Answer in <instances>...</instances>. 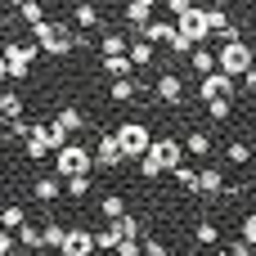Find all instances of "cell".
Returning <instances> with one entry per match:
<instances>
[{"label":"cell","mask_w":256,"mask_h":256,"mask_svg":"<svg viewBox=\"0 0 256 256\" xmlns=\"http://www.w3.org/2000/svg\"><path fill=\"white\" fill-rule=\"evenodd\" d=\"M32 40H36L45 54H54V58H63V54H72V50H76V36H72L63 22H50V18L32 27Z\"/></svg>","instance_id":"cell-1"},{"label":"cell","mask_w":256,"mask_h":256,"mask_svg":"<svg viewBox=\"0 0 256 256\" xmlns=\"http://www.w3.org/2000/svg\"><path fill=\"white\" fill-rule=\"evenodd\" d=\"M90 166H94V148H86V144H63L58 153H54V176H63V180H72V176H90Z\"/></svg>","instance_id":"cell-2"},{"label":"cell","mask_w":256,"mask_h":256,"mask_svg":"<svg viewBox=\"0 0 256 256\" xmlns=\"http://www.w3.org/2000/svg\"><path fill=\"white\" fill-rule=\"evenodd\" d=\"M216 58H220V72H225V76H234V81H243V76L256 68V54H252V45H248V40H230V45H220V50H216Z\"/></svg>","instance_id":"cell-3"},{"label":"cell","mask_w":256,"mask_h":256,"mask_svg":"<svg viewBox=\"0 0 256 256\" xmlns=\"http://www.w3.org/2000/svg\"><path fill=\"white\" fill-rule=\"evenodd\" d=\"M117 140H122V153H126V162H135V158H144L148 148H153V130L144 126V122H122L117 126Z\"/></svg>","instance_id":"cell-4"},{"label":"cell","mask_w":256,"mask_h":256,"mask_svg":"<svg viewBox=\"0 0 256 256\" xmlns=\"http://www.w3.org/2000/svg\"><path fill=\"white\" fill-rule=\"evenodd\" d=\"M36 54H40V45H32V40H9V45H4V68H9V76L22 81V76L32 72Z\"/></svg>","instance_id":"cell-5"},{"label":"cell","mask_w":256,"mask_h":256,"mask_svg":"<svg viewBox=\"0 0 256 256\" xmlns=\"http://www.w3.org/2000/svg\"><path fill=\"white\" fill-rule=\"evenodd\" d=\"M86 126V112L81 108H72V104H63L58 112H54V122H50V135H54V148H63V144H72V135Z\"/></svg>","instance_id":"cell-6"},{"label":"cell","mask_w":256,"mask_h":256,"mask_svg":"<svg viewBox=\"0 0 256 256\" xmlns=\"http://www.w3.org/2000/svg\"><path fill=\"white\" fill-rule=\"evenodd\" d=\"M94 162H99L104 171H117V166H126V153H122V140H117V130L99 135V144H94Z\"/></svg>","instance_id":"cell-7"},{"label":"cell","mask_w":256,"mask_h":256,"mask_svg":"<svg viewBox=\"0 0 256 256\" xmlns=\"http://www.w3.org/2000/svg\"><path fill=\"white\" fill-rule=\"evenodd\" d=\"M176 32H184L194 45H207V36H212V27H207V14H202V4H194L184 18H176Z\"/></svg>","instance_id":"cell-8"},{"label":"cell","mask_w":256,"mask_h":256,"mask_svg":"<svg viewBox=\"0 0 256 256\" xmlns=\"http://www.w3.org/2000/svg\"><path fill=\"white\" fill-rule=\"evenodd\" d=\"M234 76H225L220 68L212 72V76H202V86H198V94H202V104H212V99H234Z\"/></svg>","instance_id":"cell-9"},{"label":"cell","mask_w":256,"mask_h":256,"mask_svg":"<svg viewBox=\"0 0 256 256\" xmlns=\"http://www.w3.org/2000/svg\"><path fill=\"white\" fill-rule=\"evenodd\" d=\"M22 148H27V158H32V162H40V158H50V153H58V148H54V135H50V126H40V122H36V126L27 130V140H22Z\"/></svg>","instance_id":"cell-10"},{"label":"cell","mask_w":256,"mask_h":256,"mask_svg":"<svg viewBox=\"0 0 256 256\" xmlns=\"http://www.w3.org/2000/svg\"><path fill=\"white\" fill-rule=\"evenodd\" d=\"M153 94H158V104H171V108H176V104L184 99V81H180L176 72H162V76L153 81Z\"/></svg>","instance_id":"cell-11"},{"label":"cell","mask_w":256,"mask_h":256,"mask_svg":"<svg viewBox=\"0 0 256 256\" xmlns=\"http://www.w3.org/2000/svg\"><path fill=\"white\" fill-rule=\"evenodd\" d=\"M58 256H99V252H94V234H90V230H68Z\"/></svg>","instance_id":"cell-12"},{"label":"cell","mask_w":256,"mask_h":256,"mask_svg":"<svg viewBox=\"0 0 256 256\" xmlns=\"http://www.w3.org/2000/svg\"><path fill=\"white\" fill-rule=\"evenodd\" d=\"M153 153L166 162V171L184 166V144H180V140H171V135H158V140H153Z\"/></svg>","instance_id":"cell-13"},{"label":"cell","mask_w":256,"mask_h":256,"mask_svg":"<svg viewBox=\"0 0 256 256\" xmlns=\"http://www.w3.org/2000/svg\"><path fill=\"white\" fill-rule=\"evenodd\" d=\"M140 36H144L148 45H171V36H176V18H153V22L140 27Z\"/></svg>","instance_id":"cell-14"},{"label":"cell","mask_w":256,"mask_h":256,"mask_svg":"<svg viewBox=\"0 0 256 256\" xmlns=\"http://www.w3.org/2000/svg\"><path fill=\"white\" fill-rule=\"evenodd\" d=\"M108 99H112V104H135V99H140V81H135V76H117V81L108 86Z\"/></svg>","instance_id":"cell-15"},{"label":"cell","mask_w":256,"mask_h":256,"mask_svg":"<svg viewBox=\"0 0 256 256\" xmlns=\"http://www.w3.org/2000/svg\"><path fill=\"white\" fill-rule=\"evenodd\" d=\"M198 194H230V180H225V171H216V166H202V171H198Z\"/></svg>","instance_id":"cell-16"},{"label":"cell","mask_w":256,"mask_h":256,"mask_svg":"<svg viewBox=\"0 0 256 256\" xmlns=\"http://www.w3.org/2000/svg\"><path fill=\"white\" fill-rule=\"evenodd\" d=\"M58 194H63V176H40L32 184V198L36 202H58Z\"/></svg>","instance_id":"cell-17"},{"label":"cell","mask_w":256,"mask_h":256,"mask_svg":"<svg viewBox=\"0 0 256 256\" xmlns=\"http://www.w3.org/2000/svg\"><path fill=\"white\" fill-rule=\"evenodd\" d=\"M22 108H27V99L18 90H0V122H22Z\"/></svg>","instance_id":"cell-18"},{"label":"cell","mask_w":256,"mask_h":256,"mask_svg":"<svg viewBox=\"0 0 256 256\" xmlns=\"http://www.w3.org/2000/svg\"><path fill=\"white\" fill-rule=\"evenodd\" d=\"M189 68H194L198 76H212V72L220 68V58H216V50H207V45H198V50L189 54Z\"/></svg>","instance_id":"cell-19"},{"label":"cell","mask_w":256,"mask_h":256,"mask_svg":"<svg viewBox=\"0 0 256 256\" xmlns=\"http://www.w3.org/2000/svg\"><path fill=\"white\" fill-rule=\"evenodd\" d=\"M99 72H108L112 81L117 76H135V63H130V54H108V58H99Z\"/></svg>","instance_id":"cell-20"},{"label":"cell","mask_w":256,"mask_h":256,"mask_svg":"<svg viewBox=\"0 0 256 256\" xmlns=\"http://www.w3.org/2000/svg\"><path fill=\"white\" fill-rule=\"evenodd\" d=\"M72 22H76L81 32H99V9H94L90 0H81V4L72 9Z\"/></svg>","instance_id":"cell-21"},{"label":"cell","mask_w":256,"mask_h":256,"mask_svg":"<svg viewBox=\"0 0 256 256\" xmlns=\"http://www.w3.org/2000/svg\"><path fill=\"white\" fill-rule=\"evenodd\" d=\"M126 22L140 32L144 22H153V4H144V0H126Z\"/></svg>","instance_id":"cell-22"},{"label":"cell","mask_w":256,"mask_h":256,"mask_svg":"<svg viewBox=\"0 0 256 256\" xmlns=\"http://www.w3.org/2000/svg\"><path fill=\"white\" fill-rule=\"evenodd\" d=\"M27 225V212L18 207V202H9V207H0V230H9V234H18Z\"/></svg>","instance_id":"cell-23"},{"label":"cell","mask_w":256,"mask_h":256,"mask_svg":"<svg viewBox=\"0 0 256 256\" xmlns=\"http://www.w3.org/2000/svg\"><path fill=\"white\" fill-rule=\"evenodd\" d=\"M108 54H130V40H126L122 32H108V36L99 40V58H108Z\"/></svg>","instance_id":"cell-24"},{"label":"cell","mask_w":256,"mask_h":256,"mask_svg":"<svg viewBox=\"0 0 256 256\" xmlns=\"http://www.w3.org/2000/svg\"><path fill=\"white\" fill-rule=\"evenodd\" d=\"M117 243H122L117 225H108V230H99V234H94V252H99V256H112V252H117Z\"/></svg>","instance_id":"cell-25"},{"label":"cell","mask_w":256,"mask_h":256,"mask_svg":"<svg viewBox=\"0 0 256 256\" xmlns=\"http://www.w3.org/2000/svg\"><path fill=\"white\" fill-rule=\"evenodd\" d=\"M184 153H194V158H212V135H202V130H189V140H184Z\"/></svg>","instance_id":"cell-26"},{"label":"cell","mask_w":256,"mask_h":256,"mask_svg":"<svg viewBox=\"0 0 256 256\" xmlns=\"http://www.w3.org/2000/svg\"><path fill=\"white\" fill-rule=\"evenodd\" d=\"M140 176H144V180H158V176H166V162H162V158L148 148V153L140 158Z\"/></svg>","instance_id":"cell-27"},{"label":"cell","mask_w":256,"mask_h":256,"mask_svg":"<svg viewBox=\"0 0 256 256\" xmlns=\"http://www.w3.org/2000/svg\"><path fill=\"white\" fill-rule=\"evenodd\" d=\"M18 18L27 27H36V22H45V4L40 0H18Z\"/></svg>","instance_id":"cell-28"},{"label":"cell","mask_w":256,"mask_h":256,"mask_svg":"<svg viewBox=\"0 0 256 256\" xmlns=\"http://www.w3.org/2000/svg\"><path fill=\"white\" fill-rule=\"evenodd\" d=\"M225 162H234V166H248V162H252V148H248L243 140H230V144H225Z\"/></svg>","instance_id":"cell-29"},{"label":"cell","mask_w":256,"mask_h":256,"mask_svg":"<svg viewBox=\"0 0 256 256\" xmlns=\"http://www.w3.org/2000/svg\"><path fill=\"white\" fill-rule=\"evenodd\" d=\"M99 212H104L108 220H122V216H126V202H122V194H104V198H99Z\"/></svg>","instance_id":"cell-30"},{"label":"cell","mask_w":256,"mask_h":256,"mask_svg":"<svg viewBox=\"0 0 256 256\" xmlns=\"http://www.w3.org/2000/svg\"><path fill=\"white\" fill-rule=\"evenodd\" d=\"M63 238H68V230H63L58 220H45V225H40V243H45V248H63Z\"/></svg>","instance_id":"cell-31"},{"label":"cell","mask_w":256,"mask_h":256,"mask_svg":"<svg viewBox=\"0 0 256 256\" xmlns=\"http://www.w3.org/2000/svg\"><path fill=\"white\" fill-rule=\"evenodd\" d=\"M194 238H198L202 248H216V243H220V230H216L212 220H198V225H194Z\"/></svg>","instance_id":"cell-32"},{"label":"cell","mask_w":256,"mask_h":256,"mask_svg":"<svg viewBox=\"0 0 256 256\" xmlns=\"http://www.w3.org/2000/svg\"><path fill=\"white\" fill-rule=\"evenodd\" d=\"M130 63L135 68H144V63H153V45L140 36V40H130Z\"/></svg>","instance_id":"cell-33"},{"label":"cell","mask_w":256,"mask_h":256,"mask_svg":"<svg viewBox=\"0 0 256 256\" xmlns=\"http://www.w3.org/2000/svg\"><path fill=\"white\" fill-rule=\"evenodd\" d=\"M171 176H176V184H180V189H189V194H198V166H176Z\"/></svg>","instance_id":"cell-34"},{"label":"cell","mask_w":256,"mask_h":256,"mask_svg":"<svg viewBox=\"0 0 256 256\" xmlns=\"http://www.w3.org/2000/svg\"><path fill=\"white\" fill-rule=\"evenodd\" d=\"M14 238H18V243H22L27 252H36V248H45V243H40V225H22V230H18Z\"/></svg>","instance_id":"cell-35"},{"label":"cell","mask_w":256,"mask_h":256,"mask_svg":"<svg viewBox=\"0 0 256 256\" xmlns=\"http://www.w3.org/2000/svg\"><path fill=\"white\" fill-rule=\"evenodd\" d=\"M63 189H68V198H90V176H72V180H63Z\"/></svg>","instance_id":"cell-36"},{"label":"cell","mask_w":256,"mask_h":256,"mask_svg":"<svg viewBox=\"0 0 256 256\" xmlns=\"http://www.w3.org/2000/svg\"><path fill=\"white\" fill-rule=\"evenodd\" d=\"M230 112H234L230 99H212V104H207V117H212V122H230Z\"/></svg>","instance_id":"cell-37"},{"label":"cell","mask_w":256,"mask_h":256,"mask_svg":"<svg viewBox=\"0 0 256 256\" xmlns=\"http://www.w3.org/2000/svg\"><path fill=\"white\" fill-rule=\"evenodd\" d=\"M238 238H243L248 248H256V212H252V216H243V220H238Z\"/></svg>","instance_id":"cell-38"},{"label":"cell","mask_w":256,"mask_h":256,"mask_svg":"<svg viewBox=\"0 0 256 256\" xmlns=\"http://www.w3.org/2000/svg\"><path fill=\"white\" fill-rule=\"evenodd\" d=\"M112 225H117V234H122V238H140V230H144L135 216H122V220H112Z\"/></svg>","instance_id":"cell-39"},{"label":"cell","mask_w":256,"mask_h":256,"mask_svg":"<svg viewBox=\"0 0 256 256\" xmlns=\"http://www.w3.org/2000/svg\"><path fill=\"white\" fill-rule=\"evenodd\" d=\"M112 256H144V243H140V238H122Z\"/></svg>","instance_id":"cell-40"},{"label":"cell","mask_w":256,"mask_h":256,"mask_svg":"<svg viewBox=\"0 0 256 256\" xmlns=\"http://www.w3.org/2000/svg\"><path fill=\"white\" fill-rule=\"evenodd\" d=\"M194 50H198V45H194L184 32H176V36H171V54H194Z\"/></svg>","instance_id":"cell-41"},{"label":"cell","mask_w":256,"mask_h":256,"mask_svg":"<svg viewBox=\"0 0 256 256\" xmlns=\"http://www.w3.org/2000/svg\"><path fill=\"white\" fill-rule=\"evenodd\" d=\"M144 256H180V252H171V248L158 243V238H144Z\"/></svg>","instance_id":"cell-42"},{"label":"cell","mask_w":256,"mask_h":256,"mask_svg":"<svg viewBox=\"0 0 256 256\" xmlns=\"http://www.w3.org/2000/svg\"><path fill=\"white\" fill-rule=\"evenodd\" d=\"M166 9H171V18H184L194 9V0H166Z\"/></svg>","instance_id":"cell-43"},{"label":"cell","mask_w":256,"mask_h":256,"mask_svg":"<svg viewBox=\"0 0 256 256\" xmlns=\"http://www.w3.org/2000/svg\"><path fill=\"white\" fill-rule=\"evenodd\" d=\"M216 256H252V248H248V243H243V238H238V243H230V248H225V252H216Z\"/></svg>","instance_id":"cell-44"},{"label":"cell","mask_w":256,"mask_h":256,"mask_svg":"<svg viewBox=\"0 0 256 256\" xmlns=\"http://www.w3.org/2000/svg\"><path fill=\"white\" fill-rule=\"evenodd\" d=\"M243 90H252V94H256V68L248 72V76H243Z\"/></svg>","instance_id":"cell-45"},{"label":"cell","mask_w":256,"mask_h":256,"mask_svg":"<svg viewBox=\"0 0 256 256\" xmlns=\"http://www.w3.org/2000/svg\"><path fill=\"white\" fill-rule=\"evenodd\" d=\"M4 76H9V68H4V50H0V81H4Z\"/></svg>","instance_id":"cell-46"},{"label":"cell","mask_w":256,"mask_h":256,"mask_svg":"<svg viewBox=\"0 0 256 256\" xmlns=\"http://www.w3.org/2000/svg\"><path fill=\"white\" fill-rule=\"evenodd\" d=\"M252 32H256V18H252Z\"/></svg>","instance_id":"cell-47"}]
</instances>
